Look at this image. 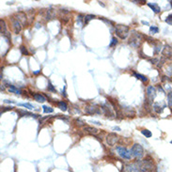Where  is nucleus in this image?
<instances>
[{"label":"nucleus","mask_w":172,"mask_h":172,"mask_svg":"<svg viewBox=\"0 0 172 172\" xmlns=\"http://www.w3.org/2000/svg\"><path fill=\"white\" fill-rule=\"evenodd\" d=\"M57 106H58V108H59L60 110H62V111H67V109H68L67 103H66L65 102H63V101L57 102Z\"/></svg>","instance_id":"dca6fc26"},{"label":"nucleus","mask_w":172,"mask_h":172,"mask_svg":"<svg viewBox=\"0 0 172 172\" xmlns=\"http://www.w3.org/2000/svg\"><path fill=\"white\" fill-rule=\"evenodd\" d=\"M126 171L127 172H138L137 167H135V165H127L126 166Z\"/></svg>","instance_id":"a211bd4d"},{"label":"nucleus","mask_w":172,"mask_h":172,"mask_svg":"<svg viewBox=\"0 0 172 172\" xmlns=\"http://www.w3.org/2000/svg\"><path fill=\"white\" fill-rule=\"evenodd\" d=\"M117 152L118 153V155L124 159H127V160H130L132 158V152H131V150H128L127 148L123 147V146H118L116 148Z\"/></svg>","instance_id":"20e7f679"},{"label":"nucleus","mask_w":172,"mask_h":172,"mask_svg":"<svg viewBox=\"0 0 172 172\" xmlns=\"http://www.w3.org/2000/svg\"><path fill=\"white\" fill-rule=\"evenodd\" d=\"M90 122H93V123H95V124H98V125H101V124H102V123L98 122V121H90Z\"/></svg>","instance_id":"c9c22d12"},{"label":"nucleus","mask_w":172,"mask_h":172,"mask_svg":"<svg viewBox=\"0 0 172 172\" xmlns=\"http://www.w3.org/2000/svg\"><path fill=\"white\" fill-rule=\"evenodd\" d=\"M131 152H132V155L134 157L140 159V158H142L144 156V149L140 144L135 143L131 148Z\"/></svg>","instance_id":"7ed1b4c3"},{"label":"nucleus","mask_w":172,"mask_h":172,"mask_svg":"<svg viewBox=\"0 0 172 172\" xmlns=\"http://www.w3.org/2000/svg\"><path fill=\"white\" fill-rule=\"evenodd\" d=\"M39 73H40V71H39H39H36V72H34V73H33V74H39Z\"/></svg>","instance_id":"e433bc0d"},{"label":"nucleus","mask_w":172,"mask_h":172,"mask_svg":"<svg viewBox=\"0 0 172 172\" xmlns=\"http://www.w3.org/2000/svg\"><path fill=\"white\" fill-rule=\"evenodd\" d=\"M156 97V88L153 86H149L147 88V101H149L151 103L153 102V100Z\"/></svg>","instance_id":"423d86ee"},{"label":"nucleus","mask_w":172,"mask_h":172,"mask_svg":"<svg viewBox=\"0 0 172 172\" xmlns=\"http://www.w3.org/2000/svg\"><path fill=\"white\" fill-rule=\"evenodd\" d=\"M20 51H21V53H22L23 55H25V56H28V55H29V53H28L26 47L24 46V45H22V46L20 47Z\"/></svg>","instance_id":"a878e982"},{"label":"nucleus","mask_w":172,"mask_h":172,"mask_svg":"<svg viewBox=\"0 0 172 172\" xmlns=\"http://www.w3.org/2000/svg\"><path fill=\"white\" fill-rule=\"evenodd\" d=\"M117 44H118V39L116 38H112V40H111V42H110V44H109V47L116 46Z\"/></svg>","instance_id":"2f4dec72"},{"label":"nucleus","mask_w":172,"mask_h":172,"mask_svg":"<svg viewBox=\"0 0 172 172\" xmlns=\"http://www.w3.org/2000/svg\"><path fill=\"white\" fill-rule=\"evenodd\" d=\"M33 98L35 99V101H37L39 103H44V102L46 101L45 96L40 94V93H35V94H33Z\"/></svg>","instance_id":"ddd939ff"},{"label":"nucleus","mask_w":172,"mask_h":172,"mask_svg":"<svg viewBox=\"0 0 172 172\" xmlns=\"http://www.w3.org/2000/svg\"><path fill=\"white\" fill-rule=\"evenodd\" d=\"M83 130H84L86 133H88V134H94V135L99 133V130H98L97 128L91 127V126H85V127L83 128Z\"/></svg>","instance_id":"9b49d317"},{"label":"nucleus","mask_w":172,"mask_h":172,"mask_svg":"<svg viewBox=\"0 0 172 172\" xmlns=\"http://www.w3.org/2000/svg\"><path fill=\"white\" fill-rule=\"evenodd\" d=\"M115 33L119 39H125L129 35V27L124 25H116Z\"/></svg>","instance_id":"f03ea898"},{"label":"nucleus","mask_w":172,"mask_h":172,"mask_svg":"<svg viewBox=\"0 0 172 172\" xmlns=\"http://www.w3.org/2000/svg\"><path fill=\"white\" fill-rule=\"evenodd\" d=\"M158 32H159V28H158L157 26L153 25V26H151V27H150V33H151V34H156V33H158Z\"/></svg>","instance_id":"bb28decb"},{"label":"nucleus","mask_w":172,"mask_h":172,"mask_svg":"<svg viewBox=\"0 0 172 172\" xmlns=\"http://www.w3.org/2000/svg\"><path fill=\"white\" fill-rule=\"evenodd\" d=\"M118 141V134H114V133L107 134V136H106V143L109 146H114Z\"/></svg>","instance_id":"0eeeda50"},{"label":"nucleus","mask_w":172,"mask_h":172,"mask_svg":"<svg viewBox=\"0 0 172 172\" xmlns=\"http://www.w3.org/2000/svg\"><path fill=\"white\" fill-rule=\"evenodd\" d=\"M18 114H19V117H25V116H31V117H34V118H38V115L32 114V113H28L25 110H17Z\"/></svg>","instance_id":"f3484780"},{"label":"nucleus","mask_w":172,"mask_h":172,"mask_svg":"<svg viewBox=\"0 0 172 172\" xmlns=\"http://www.w3.org/2000/svg\"><path fill=\"white\" fill-rule=\"evenodd\" d=\"M42 108H43V112L46 113V114H47V113H53V112H54V109H53L52 107H50V106L43 105Z\"/></svg>","instance_id":"393cba45"},{"label":"nucleus","mask_w":172,"mask_h":172,"mask_svg":"<svg viewBox=\"0 0 172 172\" xmlns=\"http://www.w3.org/2000/svg\"><path fill=\"white\" fill-rule=\"evenodd\" d=\"M134 76L136 77L137 79L141 80L142 82H147L148 81V77L143 75V74H137V73H134Z\"/></svg>","instance_id":"aec40b11"},{"label":"nucleus","mask_w":172,"mask_h":172,"mask_svg":"<svg viewBox=\"0 0 172 172\" xmlns=\"http://www.w3.org/2000/svg\"><path fill=\"white\" fill-rule=\"evenodd\" d=\"M113 129H114V130H118V131H119V130H120V129H119V128H118V127H114V128H113Z\"/></svg>","instance_id":"4c0bfd02"},{"label":"nucleus","mask_w":172,"mask_h":172,"mask_svg":"<svg viewBox=\"0 0 172 172\" xmlns=\"http://www.w3.org/2000/svg\"><path fill=\"white\" fill-rule=\"evenodd\" d=\"M147 5H148V6H149L152 10L155 13H159V12L161 11L160 7L158 6V4H157V3H148Z\"/></svg>","instance_id":"4468645a"},{"label":"nucleus","mask_w":172,"mask_h":172,"mask_svg":"<svg viewBox=\"0 0 172 172\" xmlns=\"http://www.w3.org/2000/svg\"><path fill=\"white\" fill-rule=\"evenodd\" d=\"M75 122H76V124L78 126H86V123H85V121L84 120H82V119H80V118H76L75 119Z\"/></svg>","instance_id":"c85d7f7f"},{"label":"nucleus","mask_w":172,"mask_h":172,"mask_svg":"<svg viewBox=\"0 0 172 172\" xmlns=\"http://www.w3.org/2000/svg\"><path fill=\"white\" fill-rule=\"evenodd\" d=\"M18 105L19 106H24V107H25V108H27L29 110L34 109V105H32L31 103H18Z\"/></svg>","instance_id":"4be33fe9"},{"label":"nucleus","mask_w":172,"mask_h":172,"mask_svg":"<svg viewBox=\"0 0 172 172\" xmlns=\"http://www.w3.org/2000/svg\"><path fill=\"white\" fill-rule=\"evenodd\" d=\"M9 91H10V92L16 93V94H22V90H21V89H18V88H17L15 86H12V85H10V86Z\"/></svg>","instance_id":"6ab92c4d"},{"label":"nucleus","mask_w":172,"mask_h":172,"mask_svg":"<svg viewBox=\"0 0 172 172\" xmlns=\"http://www.w3.org/2000/svg\"><path fill=\"white\" fill-rule=\"evenodd\" d=\"M85 112L88 115H95V114H101L100 109L97 106H93V105H88L85 108Z\"/></svg>","instance_id":"6e6552de"},{"label":"nucleus","mask_w":172,"mask_h":172,"mask_svg":"<svg viewBox=\"0 0 172 172\" xmlns=\"http://www.w3.org/2000/svg\"><path fill=\"white\" fill-rule=\"evenodd\" d=\"M55 18V10H47L46 14H45V19L46 20H52Z\"/></svg>","instance_id":"2eb2a0df"},{"label":"nucleus","mask_w":172,"mask_h":172,"mask_svg":"<svg viewBox=\"0 0 172 172\" xmlns=\"http://www.w3.org/2000/svg\"><path fill=\"white\" fill-rule=\"evenodd\" d=\"M93 18H95V15H93V14H88V15H86V16L84 17V22H85V24H88L90 20H92Z\"/></svg>","instance_id":"b1692460"},{"label":"nucleus","mask_w":172,"mask_h":172,"mask_svg":"<svg viewBox=\"0 0 172 172\" xmlns=\"http://www.w3.org/2000/svg\"><path fill=\"white\" fill-rule=\"evenodd\" d=\"M171 144H172V141H171Z\"/></svg>","instance_id":"58836bf2"},{"label":"nucleus","mask_w":172,"mask_h":172,"mask_svg":"<svg viewBox=\"0 0 172 172\" xmlns=\"http://www.w3.org/2000/svg\"><path fill=\"white\" fill-rule=\"evenodd\" d=\"M16 18L15 19L18 20L22 25H25V22H26V17H25V14L24 12H19V13H16Z\"/></svg>","instance_id":"f8f14e48"},{"label":"nucleus","mask_w":172,"mask_h":172,"mask_svg":"<svg viewBox=\"0 0 172 172\" xmlns=\"http://www.w3.org/2000/svg\"><path fill=\"white\" fill-rule=\"evenodd\" d=\"M167 105L169 108L172 109V93H169L167 95Z\"/></svg>","instance_id":"cd10ccee"},{"label":"nucleus","mask_w":172,"mask_h":172,"mask_svg":"<svg viewBox=\"0 0 172 172\" xmlns=\"http://www.w3.org/2000/svg\"><path fill=\"white\" fill-rule=\"evenodd\" d=\"M134 165L137 167L138 172H155L156 169L153 160L150 158H146L142 161H136Z\"/></svg>","instance_id":"f257e3e1"},{"label":"nucleus","mask_w":172,"mask_h":172,"mask_svg":"<svg viewBox=\"0 0 172 172\" xmlns=\"http://www.w3.org/2000/svg\"><path fill=\"white\" fill-rule=\"evenodd\" d=\"M141 23H142L143 25H150V24H149V22H145V21H142Z\"/></svg>","instance_id":"f704fd0d"},{"label":"nucleus","mask_w":172,"mask_h":172,"mask_svg":"<svg viewBox=\"0 0 172 172\" xmlns=\"http://www.w3.org/2000/svg\"><path fill=\"white\" fill-rule=\"evenodd\" d=\"M166 72H167V74L168 76H171L172 75V64L169 66V67H168V68H167V71H166Z\"/></svg>","instance_id":"473e14b6"},{"label":"nucleus","mask_w":172,"mask_h":172,"mask_svg":"<svg viewBox=\"0 0 172 172\" xmlns=\"http://www.w3.org/2000/svg\"><path fill=\"white\" fill-rule=\"evenodd\" d=\"M47 89H48L49 91H51V92H57L56 88L53 87V85H52L50 82H48V87H47Z\"/></svg>","instance_id":"c756f323"},{"label":"nucleus","mask_w":172,"mask_h":172,"mask_svg":"<svg viewBox=\"0 0 172 172\" xmlns=\"http://www.w3.org/2000/svg\"><path fill=\"white\" fill-rule=\"evenodd\" d=\"M163 56L166 57H172V47L170 45H166L163 52H162Z\"/></svg>","instance_id":"9d476101"},{"label":"nucleus","mask_w":172,"mask_h":172,"mask_svg":"<svg viewBox=\"0 0 172 172\" xmlns=\"http://www.w3.org/2000/svg\"><path fill=\"white\" fill-rule=\"evenodd\" d=\"M12 109V107H2V111L3 112H5V111H10V110H11Z\"/></svg>","instance_id":"72a5a7b5"},{"label":"nucleus","mask_w":172,"mask_h":172,"mask_svg":"<svg viewBox=\"0 0 172 172\" xmlns=\"http://www.w3.org/2000/svg\"><path fill=\"white\" fill-rule=\"evenodd\" d=\"M153 109H154V111H155L156 113H158V114H161V113L163 112V109H162V107L160 106V104H159L158 103H155L153 104Z\"/></svg>","instance_id":"412c9836"},{"label":"nucleus","mask_w":172,"mask_h":172,"mask_svg":"<svg viewBox=\"0 0 172 172\" xmlns=\"http://www.w3.org/2000/svg\"><path fill=\"white\" fill-rule=\"evenodd\" d=\"M165 21H166V23H167V24H168L169 25H172V13L171 14H169V15L166 18Z\"/></svg>","instance_id":"7c9ffc66"},{"label":"nucleus","mask_w":172,"mask_h":172,"mask_svg":"<svg viewBox=\"0 0 172 172\" xmlns=\"http://www.w3.org/2000/svg\"><path fill=\"white\" fill-rule=\"evenodd\" d=\"M141 134H143L144 136H146V137H152V132L149 131L148 129H143V130L141 131Z\"/></svg>","instance_id":"5701e85b"},{"label":"nucleus","mask_w":172,"mask_h":172,"mask_svg":"<svg viewBox=\"0 0 172 172\" xmlns=\"http://www.w3.org/2000/svg\"><path fill=\"white\" fill-rule=\"evenodd\" d=\"M12 29L15 34H19L22 30V24L15 18L12 19Z\"/></svg>","instance_id":"1a4fd4ad"},{"label":"nucleus","mask_w":172,"mask_h":172,"mask_svg":"<svg viewBox=\"0 0 172 172\" xmlns=\"http://www.w3.org/2000/svg\"><path fill=\"white\" fill-rule=\"evenodd\" d=\"M141 40H142V35H140L139 33L134 31V33L132 34V36H131V38H130L129 44H130L132 47H134V48H137V47L139 46Z\"/></svg>","instance_id":"39448f33"}]
</instances>
